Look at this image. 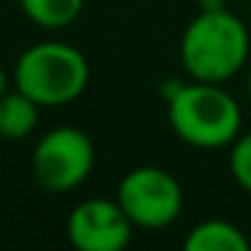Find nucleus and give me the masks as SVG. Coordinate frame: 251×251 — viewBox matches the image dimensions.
<instances>
[{
	"label": "nucleus",
	"instance_id": "0eeeda50",
	"mask_svg": "<svg viewBox=\"0 0 251 251\" xmlns=\"http://www.w3.org/2000/svg\"><path fill=\"white\" fill-rule=\"evenodd\" d=\"M186 251H246L249 238L238 224L227 219H202L186 232Z\"/></svg>",
	"mask_w": 251,
	"mask_h": 251
},
{
	"label": "nucleus",
	"instance_id": "20e7f679",
	"mask_svg": "<svg viewBox=\"0 0 251 251\" xmlns=\"http://www.w3.org/2000/svg\"><path fill=\"white\" fill-rule=\"evenodd\" d=\"M95 168V143L78 127H54L35 141L30 173L49 195H68L89 178Z\"/></svg>",
	"mask_w": 251,
	"mask_h": 251
},
{
	"label": "nucleus",
	"instance_id": "39448f33",
	"mask_svg": "<svg viewBox=\"0 0 251 251\" xmlns=\"http://www.w3.org/2000/svg\"><path fill=\"white\" fill-rule=\"evenodd\" d=\"M116 202L138 229H165L184 211V189L165 168L138 165L116 184Z\"/></svg>",
	"mask_w": 251,
	"mask_h": 251
},
{
	"label": "nucleus",
	"instance_id": "1a4fd4ad",
	"mask_svg": "<svg viewBox=\"0 0 251 251\" xmlns=\"http://www.w3.org/2000/svg\"><path fill=\"white\" fill-rule=\"evenodd\" d=\"M22 14L44 30H62L84 11V0H19Z\"/></svg>",
	"mask_w": 251,
	"mask_h": 251
},
{
	"label": "nucleus",
	"instance_id": "423d86ee",
	"mask_svg": "<svg viewBox=\"0 0 251 251\" xmlns=\"http://www.w3.org/2000/svg\"><path fill=\"white\" fill-rule=\"evenodd\" d=\"M135 224L108 197H87L65 219L68 243L78 251H122L130 246Z\"/></svg>",
	"mask_w": 251,
	"mask_h": 251
},
{
	"label": "nucleus",
	"instance_id": "f8f14e48",
	"mask_svg": "<svg viewBox=\"0 0 251 251\" xmlns=\"http://www.w3.org/2000/svg\"><path fill=\"white\" fill-rule=\"evenodd\" d=\"M8 92V73L3 71V65H0V98Z\"/></svg>",
	"mask_w": 251,
	"mask_h": 251
},
{
	"label": "nucleus",
	"instance_id": "ddd939ff",
	"mask_svg": "<svg viewBox=\"0 0 251 251\" xmlns=\"http://www.w3.org/2000/svg\"><path fill=\"white\" fill-rule=\"evenodd\" d=\"M246 92H249V100H251V71H249V81H246Z\"/></svg>",
	"mask_w": 251,
	"mask_h": 251
},
{
	"label": "nucleus",
	"instance_id": "9b49d317",
	"mask_svg": "<svg viewBox=\"0 0 251 251\" xmlns=\"http://www.w3.org/2000/svg\"><path fill=\"white\" fill-rule=\"evenodd\" d=\"M219 8H227L224 0H197V11H219Z\"/></svg>",
	"mask_w": 251,
	"mask_h": 251
},
{
	"label": "nucleus",
	"instance_id": "6e6552de",
	"mask_svg": "<svg viewBox=\"0 0 251 251\" xmlns=\"http://www.w3.org/2000/svg\"><path fill=\"white\" fill-rule=\"evenodd\" d=\"M41 119V105L33 103L17 87L0 98V138L3 141H25L35 132Z\"/></svg>",
	"mask_w": 251,
	"mask_h": 251
},
{
	"label": "nucleus",
	"instance_id": "9d476101",
	"mask_svg": "<svg viewBox=\"0 0 251 251\" xmlns=\"http://www.w3.org/2000/svg\"><path fill=\"white\" fill-rule=\"evenodd\" d=\"M229 173L235 184L251 195V132H240L229 143Z\"/></svg>",
	"mask_w": 251,
	"mask_h": 251
},
{
	"label": "nucleus",
	"instance_id": "7ed1b4c3",
	"mask_svg": "<svg viewBox=\"0 0 251 251\" xmlns=\"http://www.w3.org/2000/svg\"><path fill=\"white\" fill-rule=\"evenodd\" d=\"M14 87L41 108L71 105L89 87V62L81 49L65 41H38L19 54Z\"/></svg>",
	"mask_w": 251,
	"mask_h": 251
},
{
	"label": "nucleus",
	"instance_id": "f257e3e1",
	"mask_svg": "<svg viewBox=\"0 0 251 251\" xmlns=\"http://www.w3.org/2000/svg\"><path fill=\"white\" fill-rule=\"evenodd\" d=\"M251 35L246 22L229 8L197 11L181 33L178 57L195 81L227 84L249 62Z\"/></svg>",
	"mask_w": 251,
	"mask_h": 251
},
{
	"label": "nucleus",
	"instance_id": "f03ea898",
	"mask_svg": "<svg viewBox=\"0 0 251 251\" xmlns=\"http://www.w3.org/2000/svg\"><path fill=\"white\" fill-rule=\"evenodd\" d=\"M165 111L173 135L184 146L200 151L229 149L243 127L240 103L224 84L189 78L165 100Z\"/></svg>",
	"mask_w": 251,
	"mask_h": 251
}]
</instances>
